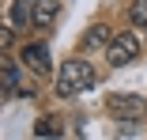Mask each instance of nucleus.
Returning <instances> with one entry per match:
<instances>
[{"instance_id":"10","label":"nucleus","mask_w":147,"mask_h":140,"mask_svg":"<svg viewBox=\"0 0 147 140\" xmlns=\"http://www.w3.org/2000/svg\"><path fill=\"white\" fill-rule=\"evenodd\" d=\"M128 19H132V27L147 31V0H132L128 4Z\"/></svg>"},{"instance_id":"7","label":"nucleus","mask_w":147,"mask_h":140,"mask_svg":"<svg viewBox=\"0 0 147 140\" xmlns=\"http://www.w3.org/2000/svg\"><path fill=\"white\" fill-rule=\"evenodd\" d=\"M8 19H11V27H15V31H26V27H34V0H11Z\"/></svg>"},{"instance_id":"1","label":"nucleus","mask_w":147,"mask_h":140,"mask_svg":"<svg viewBox=\"0 0 147 140\" xmlns=\"http://www.w3.org/2000/svg\"><path fill=\"white\" fill-rule=\"evenodd\" d=\"M87 87H94V68L87 65L83 57L64 61L61 72H57V95H61V99H72V95H79Z\"/></svg>"},{"instance_id":"4","label":"nucleus","mask_w":147,"mask_h":140,"mask_svg":"<svg viewBox=\"0 0 147 140\" xmlns=\"http://www.w3.org/2000/svg\"><path fill=\"white\" fill-rule=\"evenodd\" d=\"M19 61L30 68V72H38V76H45V72L53 68V57H49V46H45V42H26L23 53H19Z\"/></svg>"},{"instance_id":"8","label":"nucleus","mask_w":147,"mask_h":140,"mask_svg":"<svg viewBox=\"0 0 147 140\" xmlns=\"http://www.w3.org/2000/svg\"><path fill=\"white\" fill-rule=\"evenodd\" d=\"M57 12H61V0H34V27L49 31L57 23Z\"/></svg>"},{"instance_id":"5","label":"nucleus","mask_w":147,"mask_h":140,"mask_svg":"<svg viewBox=\"0 0 147 140\" xmlns=\"http://www.w3.org/2000/svg\"><path fill=\"white\" fill-rule=\"evenodd\" d=\"M23 87V72H19V61L4 57V65H0V95L4 99H15Z\"/></svg>"},{"instance_id":"2","label":"nucleus","mask_w":147,"mask_h":140,"mask_svg":"<svg viewBox=\"0 0 147 140\" xmlns=\"http://www.w3.org/2000/svg\"><path fill=\"white\" fill-rule=\"evenodd\" d=\"M140 34H132V31H117L113 38H109V46H106V61L113 65V68H125V65H132L136 57H140Z\"/></svg>"},{"instance_id":"3","label":"nucleus","mask_w":147,"mask_h":140,"mask_svg":"<svg viewBox=\"0 0 147 140\" xmlns=\"http://www.w3.org/2000/svg\"><path fill=\"white\" fill-rule=\"evenodd\" d=\"M106 110L117 118V121H140L143 114H147V99L143 95H109L106 99Z\"/></svg>"},{"instance_id":"9","label":"nucleus","mask_w":147,"mask_h":140,"mask_svg":"<svg viewBox=\"0 0 147 140\" xmlns=\"http://www.w3.org/2000/svg\"><path fill=\"white\" fill-rule=\"evenodd\" d=\"M64 129H61V121H57L53 114H45V118H38V125H34V136H61Z\"/></svg>"},{"instance_id":"6","label":"nucleus","mask_w":147,"mask_h":140,"mask_svg":"<svg viewBox=\"0 0 147 140\" xmlns=\"http://www.w3.org/2000/svg\"><path fill=\"white\" fill-rule=\"evenodd\" d=\"M113 34H117L113 27H106V23H94V27H87V31H83V38H79V49H83V53H91V49H106Z\"/></svg>"}]
</instances>
